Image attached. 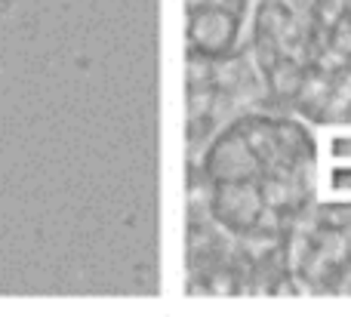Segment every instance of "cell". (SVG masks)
<instances>
[{
	"instance_id": "5b68a950",
	"label": "cell",
	"mask_w": 351,
	"mask_h": 317,
	"mask_svg": "<svg viewBox=\"0 0 351 317\" xmlns=\"http://www.w3.org/2000/svg\"><path fill=\"white\" fill-rule=\"evenodd\" d=\"M324 154H327V164H351V127L339 123L330 129L327 142H324Z\"/></svg>"
},
{
	"instance_id": "6da1fadb",
	"label": "cell",
	"mask_w": 351,
	"mask_h": 317,
	"mask_svg": "<svg viewBox=\"0 0 351 317\" xmlns=\"http://www.w3.org/2000/svg\"><path fill=\"white\" fill-rule=\"evenodd\" d=\"M265 210L262 203L259 182H225L210 185V197H206V213L213 222L228 228L231 234H250L259 225V216Z\"/></svg>"
},
{
	"instance_id": "7a4b0ae2",
	"label": "cell",
	"mask_w": 351,
	"mask_h": 317,
	"mask_svg": "<svg viewBox=\"0 0 351 317\" xmlns=\"http://www.w3.org/2000/svg\"><path fill=\"white\" fill-rule=\"evenodd\" d=\"M206 185H225V182H259L265 176V166L256 157V151L250 148V142L243 139L241 129L216 139V145L210 148L204 164Z\"/></svg>"
},
{
	"instance_id": "3957f363",
	"label": "cell",
	"mask_w": 351,
	"mask_h": 317,
	"mask_svg": "<svg viewBox=\"0 0 351 317\" xmlns=\"http://www.w3.org/2000/svg\"><path fill=\"white\" fill-rule=\"evenodd\" d=\"M241 31V16L231 10H213V6H200V10H188V47L191 55L200 53V59H222L237 40Z\"/></svg>"
},
{
	"instance_id": "277c9868",
	"label": "cell",
	"mask_w": 351,
	"mask_h": 317,
	"mask_svg": "<svg viewBox=\"0 0 351 317\" xmlns=\"http://www.w3.org/2000/svg\"><path fill=\"white\" fill-rule=\"evenodd\" d=\"M317 185H321L324 203L351 207V164H324Z\"/></svg>"
}]
</instances>
